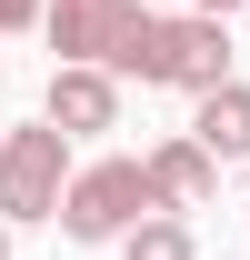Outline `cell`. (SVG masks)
I'll use <instances>...</instances> for the list:
<instances>
[{"instance_id":"cell-1","label":"cell","mask_w":250,"mask_h":260,"mask_svg":"<svg viewBox=\"0 0 250 260\" xmlns=\"http://www.w3.org/2000/svg\"><path fill=\"white\" fill-rule=\"evenodd\" d=\"M110 80H160V90H220L230 80V30L220 20H200V10H180V20H160V10H140L130 0V20H120V40H110Z\"/></svg>"},{"instance_id":"cell-2","label":"cell","mask_w":250,"mask_h":260,"mask_svg":"<svg viewBox=\"0 0 250 260\" xmlns=\"http://www.w3.org/2000/svg\"><path fill=\"white\" fill-rule=\"evenodd\" d=\"M60 190H70V140L50 120H10L0 140V220H60Z\"/></svg>"},{"instance_id":"cell-3","label":"cell","mask_w":250,"mask_h":260,"mask_svg":"<svg viewBox=\"0 0 250 260\" xmlns=\"http://www.w3.org/2000/svg\"><path fill=\"white\" fill-rule=\"evenodd\" d=\"M140 220H160L140 160H90V170H70V190H60V230H70V240H130Z\"/></svg>"},{"instance_id":"cell-4","label":"cell","mask_w":250,"mask_h":260,"mask_svg":"<svg viewBox=\"0 0 250 260\" xmlns=\"http://www.w3.org/2000/svg\"><path fill=\"white\" fill-rule=\"evenodd\" d=\"M130 0H50L40 10V30H50V50H60V70H100L110 60V40H120Z\"/></svg>"},{"instance_id":"cell-5","label":"cell","mask_w":250,"mask_h":260,"mask_svg":"<svg viewBox=\"0 0 250 260\" xmlns=\"http://www.w3.org/2000/svg\"><path fill=\"white\" fill-rule=\"evenodd\" d=\"M140 170H150V210H200V200L220 190V160L190 140V130H180V140H160Z\"/></svg>"},{"instance_id":"cell-6","label":"cell","mask_w":250,"mask_h":260,"mask_svg":"<svg viewBox=\"0 0 250 260\" xmlns=\"http://www.w3.org/2000/svg\"><path fill=\"white\" fill-rule=\"evenodd\" d=\"M110 120H120V80L110 70H50V130L60 140H90Z\"/></svg>"},{"instance_id":"cell-7","label":"cell","mask_w":250,"mask_h":260,"mask_svg":"<svg viewBox=\"0 0 250 260\" xmlns=\"http://www.w3.org/2000/svg\"><path fill=\"white\" fill-rule=\"evenodd\" d=\"M190 140H200L210 160H250V90H240V80L200 90V120H190Z\"/></svg>"},{"instance_id":"cell-8","label":"cell","mask_w":250,"mask_h":260,"mask_svg":"<svg viewBox=\"0 0 250 260\" xmlns=\"http://www.w3.org/2000/svg\"><path fill=\"white\" fill-rule=\"evenodd\" d=\"M120 260H200V240H190V220H140L120 240Z\"/></svg>"},{"instance_id":"cell-9","label":"cell","mask_w":250,"mask_h":260,"mask_svg":"<svg viewBox=\"0 0 250 260\" xmlns=\"http://www.w3.org/2000/svg\"><path fill=\"white\" fill-rule=\"evenodd\" d=\"M40 10H50V0H0V30H30Z\"/></svg>"},{"instance_id":"cell-10","label":"cell","mask_w":250,"mask_h":260,"mask_svg":"<svg viewBox=\"0 0 250 260\" xmlns=\"http://www.w3.org/2000/svg\"><path fill=\"white\" fill-rule=\"evenodd\" d=\"M190 10H200V20H230V10H240V0H190Z\"/></svg>"},{"instance_id":"cell-11","label":"cell","mask_w":250,"mask_h":260,"mask_svg":"<svg viewBox=\"0 0 250 260\" xmlns=\"http://www.w3.org/2000/svg\"><path fill=\"white\" fill-rule=\"evenodd\" d=\"M0 260H10V220H0Z\"/></svg>"},{"instance_id":"cell-12","label":"cell","mask_w":250,"mask_h":260,"mask_svg":"<svg viewBox=\"0 0 250 260\" xmlns=\"http://www.w3.org/2000/svg\"><path fill=\"white\" fill-rule=\"evenodd\" d=\"M0 140H10V120H0Z\"/></svg>"}]
</instances>
